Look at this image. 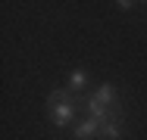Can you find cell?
<instances>
[{"label":"cell","instance_id":"1","mask_svg":"<svg viewBox=\"0 0 147 140\" xmlns=\"http://www.w3.org/2000/svg\"><path fill=\"white\" fill-rule=\"evenodd\" d=\"M75 97L69 93V90H50V97H47V106H50V125H57V128H66L72 118H75Z\"/></svg>","mask_w":147,"mask_h":140},{"label":"cell","instance_id":"2","mask_svg":"<svg viewBox=\"0 0 147 140\" xmlns=\"http://www.w3.org/2000/svg\"><path fill=\"white\" fill-rule=\"evenodd\" d=\"M91 97H94V103L103 106V109H119V103H116V87H113V84H100Z\"/></svg>","mask_w":147,"mask_h":140},{"label":"cell","instance_id":"3","mask_svg":"<svg viewBox=\"0 0 147 140\" xmlns=\"http://www.w3.org/2000/svg\"><path fill=\"white\" fill-rule=\"evenodd\" d=\"M72 137L75 140H91V137H100V121L97 118H85L75 131H72Z\"/></svg>","mask_w":147,"mask_h":140},{"label":"cell","instance_id":"4","mask_svg":"<svg viewBox=\"0 0 147 140\" xmlns=\"http://www.w3.org/2000/svg\"><path fill=\"white\" fill-rule=\"evenodd\" d=\"M100 137L103 140H122V121H107V125H100Z\"/></svg>","mask_w":147,"mask_h":140},{"label":"cell","instance_id":"5","mask_svg":"<svg viewBox=\"0 0 147 140\" xmlns=\"http://www.w3.org/2000/svg\"><path fill=\"white\" fill-rule=\"evenodd\" d=\"M85 84H88V72L85 69H72L69 72V87L72 90H85Z\"/></svg>","mask_w":147,"mask_h":140}]
</instances>
